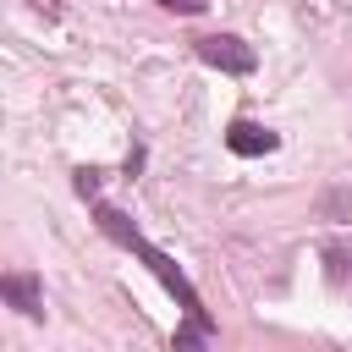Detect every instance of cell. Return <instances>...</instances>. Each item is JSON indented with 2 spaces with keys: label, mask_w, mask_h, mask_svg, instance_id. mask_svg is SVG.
<instances>
[{
  "label": "cell",
  "mask_w": 352,
  "mask_h": 352,
  "mask_svg": "<svg viewBox=\"0 0 352 352\" xmlns=\"http://www.w3.org/2000/svg\"><path fill=\"white\" fill-rule=\"evenodd\" d=\"M94 220H99V231H104L110 242H121L132 258H143V264H148V275H154V280H160V286H165V292L182 302V319H187V324H204V330H214V319H209L204 297L192 292V280L182 275V264H176L165 248H154V242H148V236H143V231H138V226H132L121 209H110V204H94Z\"/></svg>",
  "instance_id": "obj_1"
},
{
  "label": "cell",
  "mask_w": 352,
  "mask_h": 352,
  "mask_svg": "<svg viewBox=\"0 0 352 352\" xmlns=\"http://www.w3.org/2000/svg\"><path fill=\"white\" fill-rule=\"evenodd\" d=\"M198 60L214 66V72H231V77H248V72L258 66L253 44H242L236 33H209V38H198Z\"/></svg>",
  "instance_id": "obj_2"
},
{
  "label": "cell",
  "mask_w": 352,
  "mask_h": 352,
  "mask_svg": "<svg viewBox=\"0 0 352 352\" xmlns=\"http://www.w3.org/2000/svg\"><path fill=\"white\" fill-rule=\"evenodd\" d=\"M0 297H6L22 319H44V280H38L33 270H11V275L0 280Z\"/></svg>",
  "instance_id": "obj_3"
},
{
  "label": "cell",
  "mask_w": 352,
  "mask_h": 352,
  "mask_svg": "<svg viewBox=\"0 0 352 352\" xmlns=\"http://www.w3.org/2000/svg\"><path fill=\"white\" fill-rule=\"evenodd\" d=\"M226 148H231L236 160H258V154H275V148H280V132H270V126H258V121H231V126H226Z\"/></svg>",
  "instance_id": "obj_4"
},
{
  "label": "cell",
  "mask_w": 352,
  "mask_h": 352,
  "mask_svg": "<svg viewBox=\"0 0 352 352\" xmlns=\"http://www.w3.org/2000/svg\"><path fill=\"white\" fill-rule=\"evenodd\" d=\"M209 341H214V330H204V324H176V336H170V352H209Z\"/></svg>",
  "instance_id": "obj_5"
},
{
  "label": "cell",
  "mask_w": 352,
  "mask_h": 352,
  "mask_svg": "<svg viewBox=\"0 0 352 352\" xmlns=\"http://www.w3.org/2000/svg\"><path fill=\"white\" fill-rule=\"evenodd\" d=\"M324 264H330V280H346L352 286V253L346 248H324Z\"/></svg>",
  "instance_id": "obj_6"
},
{
  "label": "cell",
  "mask_w": 352,
  "mask_h": 352,
  "mask_svg": "<svg viewBox=\"0 0 352 352\" xmlns=\"http://www.w3.org/2000/svg\"><path fill=\"white\" fill-rule=\"evenodd\" d=\"M324 214H341V220H352V192H346V187H330V192H324Z\"/></svg>",
  "instance_id": "obj_7"
},
{
  "label": "cell",
  "mask_w": 352,
  "mask_h": 352,
  "mask_svg": "<svg viewBox=\"0 0 352 352\" xmlns=\"http://www.w3.org/2000/svg\"><path fill=\"white\" fill-rule=\"evenodd\" d=\"M77 192H82L88 204H99V170H88V165H82V170H77Z\"/></svg>",
  "instance_id": "obj_8"
},
{
  "label": "cell",
  "mask_w": 352,
  "mask_h": 352,
  "mask_svg": "<svg viewBox=\"0 0 352 352\" xmlns=\"http://www.w3.org/2000/svg\"><path fill=\"white\" fill-rule=\"evenodd\" d=\"M165 11H176V16H198L204 11V0H160Z\"/></svg>",
  "instance_id": "obj_9"
}]
</instances>
